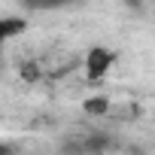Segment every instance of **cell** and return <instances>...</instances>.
<instances>
[{
    "mask_svg": "<svg viewBox=\"0 0 155 155\" xmlns=\"http://www.w3.org/2000/svg\"><path fill=\"white\" fill-rule=\"evenodd\" d=\"M119 55L107 46H91L88 55H85V76H88V82H101L104 76L116 67Z\"/></svg>",
    "mask_w": 155,
    "mask_h": 155,
    "instance_id": "6da1fadb",
    "label": "cell"
},
{
    "mask_svg": "<svg viewBox=\"0 0 155 155\" xmlns=\"http://www.w3.org/2000/svg\"><path fill=\"white\" fill-rule=\"evenodd\" d=\"M82 149H85V155H104L113 149V137L107 131H91L82 137Z\"/></svg>",
    "mask_w": 155,
    "mask_h": 155,
    "instance_id": "7a4b0ae2",
    "label": "cell"
},
{
    "mask_svg": "<svg viewBox=\"0 0 155 155\" xmlns=\"http://www.w3.org/2000/svg\"><path fill=\"white\" fill-rule=\"evenodd\" d=\"M28 31V18H18V15H0V43H6L18 34Z\"/></svg>",
    "mask_w": 155,
    "mask_h": 155,
    "instance_id": "3957f363",
    "label": "cell"
},
{
    "mask_svg": "<svg viewBox=\"0 0 155 155\" xmlns=\"http://www.w3.org/2000/svg\"><path fill=\"white\" fill-rule=\"evenodd\" d=\"M82 110H85L88 116H107V113H110V97H104V94L88 97V101L82 104Z\"/></svg>",
    "mask_w": 155,
    "mask_h": 155,
    "instance_id": "277c9868",
    "label": "cell"
},
{
    "mask_svg": "<svg viewBox=\"0 0 155 155\" xmlns=\"http://www.w3.org/2000/svg\"><path fill=\"white\" fill-rule=\"evenodd\" d=\"M25 9H34V12H43V9H61L67 6V0H21Z\"/></svg>",
    "mask_w": 155,
    "mask_h": 155,
    "instance_id": "5b68a950",
    "label": "cell"
},
{
    "mask_svg": "<svg viewBox=\"0 0 155 155\" xmlns=\"http://www.w3.org/2000/svg\"><path fill=\"white\" fill-rule=\"evenodd\" d=\"M58 155H85L82 140H64V143H58Z\"/></svg>",
    "mask_w": 155,
    "mask_h": 155,
    "instance_id": "8992f818",
    "label": "cell"
},
{
    "mask_svg": "<svg viewBox=\"0 0 155 155\" xmlns=\"http://www.w3.org/2000/svg\"><path fill=\"white\" fill-rule=\"evenodd\" d=\"M125 6L134 9V12H140V9H143V0H125Z\"/></svg>",
    "mask_w": 155,
    "mask_h": 155,
    "instance_id": "52a82bcc",
    "label": "cell"
},
{
    "mask_svg": "<svg viewBox=\"0 0 155 155\" xmlns=\"http://www.w3.org/2000/svg\"><path fill=\"white\" fill-rule=\"evenodd\" d=\"M0 155H15V146H9V143L0 140Z\"/></svg>",
    "mask_w": 155,
    "mask_h": 155,
    "instance_id": "ba28073f",
    "label": "cell"
},
{
    "mask_svg": "<svg viewBox=\"0 0 155 155\" xmlns=\"http://www.w3.org/2000/svg\"><path fill=\"white\" fill-rule=\"evenodd\" d=\"M131 155H146V152H140V149H131Z\"/></svg>",
    "mask_w": 155,
    "mask_h": 155,
    "instance_id": "9c48e42d",
    "label": "cell"
},
{
    "mask_svg": "<svg viewBox=\"0 0 155 155\" xmlns=\"http://www.w3.org/2000/svg\"><path fill=\"white\" fill-rule=\"evenodd\" d=\"M70 3H82V0H67V6H70Z\"/></svg>",
    "mask_w": 155,
    "mask_h": 155,
    "instance_id": "30bf717a",
    "label": "cell"
}]
</instances>
